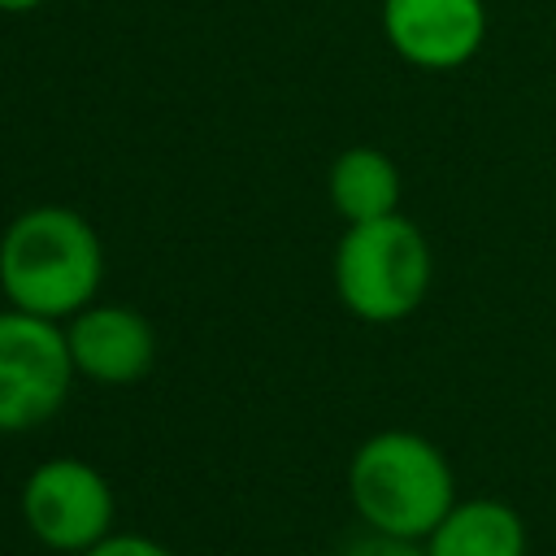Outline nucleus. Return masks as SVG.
<instances>
[{"label": "nucleus", "instance_id": "nucleus-1", "mask_svg": "<svg viewBox=\"0 0 556 556\" xmlns=\"http://www.w3.org/2000/svg\"><path fill=\"white\" fill-rule=\"evenodd\" d=\"M104 248L96 226L70 204L22 208L0 235V291L9 308L70 321L96 304Z\"/></svg>", "mask_w": 556, "mask_h": 556}, {"label": "nucleus", "instance_id": "nucleus-2", "mask_svg": "<svg viewBox=\"0 0 556 556\" xmlns=\"http://www.w3.org/2000/svg\"><path fill=\"white\" fill-rule=\"evenodd\" d=\"M348 495L365 530L421 539L456 504V478L447 456L417 430L369 434L348 465Z\"/></svg>", "mask_w": 556, "mask_h": 556}, {"label": "nucleus", "instance_id": "nucleus-3", "mask_svg": "<svg viewBox=\"0 0 556 556\" xmlns=\"http://www.w3.org/2000/svg\"><path fill=\"white\" fill-rule=\"evenodd\" d=\"M430 278V243L404 213L348 226L334 248V291L343 308L369 326H391L417 313Z\"/></svg>", "mask_w": 556, "mask_h": 556}, {"label": "nucleus", "instance_id": "nucleus-4", "mask_svg": "<svg viewBox=\"0 0 556 556\" xmlns=\"http://www.w3.org/2000/svg\"><path fill=\"white\" fill-rule=\"evenodd\" d=\"M74 382L65 326L4 308L0 313V434H22L56 417Z\"/></svg>", "mask_w": 556, "mask_h": 556}, {"label": "nucleus", "instance_id": "nucleus-5", "mask_svg": "<svg viewBox=\"0 0 556 556\" xmlns=\"http://www.w3.org/2000/svg\"><path fill=\"white\" fill-rule=\"evenodd\" d=\"M17 508L26 530L48 552H65V556H83L104 534H113V513H117L109 478L78 456L39 460L22 482Z\"/></svg>", "mask_w": 556, "mask_h": 556}, {"label": "nucleus", "instance_id": "nucleus-6", "mask_svg": "<svg viewBox=\"0 0 556 556\" xmlns=\"http://www.w3.org/2000/svg\"><path fill=\"white\" fill-rule=\"evenodd\" d=\"M382 35L417 70H460L486 39L482 0H382Z\"/></svg>", "mask_w": 556, "mask_h": 556}, {"label": "nucleus", "instance_id": "nucleus-7", "mask_svg": "<svg viewBox=\"0 0 556 556\" xmlns=\"http://www.w3.org/2000/svg\"><path fill=\"white\" fill-rule=\"evenodd\" d=\"M74 374L100 387H130L156 365V330L130 304H87L65 321Z\"/></svg>", "mask_w": 556, "mask_h": 556}, {"label": "nucleus", "instance_id": "nucleus-8", "mask_svg": "<svg viewBox=\"0 0 556 556\" xmlns=\"http://www.w3.org/2000/svg\"><path fill=\"white\" fill-rule=\"evenodd\" d=\"M430 556H526V521L513 504L478 495L456 500L426 534Z\"/></svg>", "mask_w": 556, "mask_h": 556}, {"label": "nucleus", "instance_id": "nucleus-9", "mask_svg": "<svg viewBox=\"0 0 556 556\" xmlns=\"http://www.w3.org/2000/svg\"><path fill=\"white\" fill-rule=\"evenodd\" d=\"M326 191H330V204L339 208V217L348 226H361V222H378V217L400 213L404 182H400V165L382 148L356 143L330 161Z\"/></svg>", "mask_w": 556, "mask_h": 556}, {"label": "nucleus", "instance_id": "nucleus-10", "mask_svg": "<svg viewBox=\"0 0 556 556\" xmlns=\"http://www.w3.org/2000/svg\"><path fill=\"white\" fill-rule=\"evenodd\" d=\"M343 556H430L421 539H395V534H378V530H365L361 539H352L343 547Z\"/></svg>", "mask_w": 556, "mask_h": 556}, {"label": "nucleus", "instance_id": "nucleus-11", "mask_svg": "<svg viewBox=\"0 0 556 556\" xmlns=\"http://www.w3.org/2000/svg\"><path fill=\"white\" fill-rule=\"evenodd\" d=\"M83 556H174L165 543L148 539V534H135V530H113L104 534L96 547H87Z\"/></svg>", "mask_w": 556, "mask_h": 556}, {"label": "nucleus", "instance_id": "nucleus-12", "mask_svg": "<svg viewBox=\"0 0 556 556\" xmlns=\"http://www.w3.org/2000/svg\"><path fill=\"white\" fill-rule=\"evenodd\" d=\"M43 0H0V13H35Z\"/></svg>", "mask_w": 556, "mask_h": 556}]
</instances>
